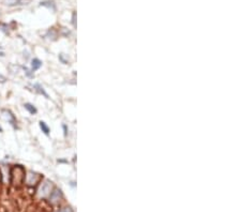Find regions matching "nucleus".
<instances>
[{
	"label": "nucleus",
	"mask_w": 241,
	"mask_h": 212,
	"mask_svg": "<svg viewBox=\"0 0 241 212\" xmlns=\"http://www.w3.org/2000/svg\"><path fill=\"white\" fill-rule=\"evenodd\" d=\"M6 81H7V78L4 77L3 75H1V74H0V83H1V84H3V83H6Z\"/></svg>",
	"instance_id": "nucleus-12"
},
{
	"label": "nucleus",
	"mask_w": 241,
	"mask_h": 212,
	"mask_svg": "<svg viewBox=\"0 0 241 212\" xmlns=\"http://www.w3.org/2000/svg\"><path fill=\"white\" fill-rule=\"evenodd\" d=\"M25 169L20 165H16L11 169V183L14 187H20L25 181Z\"/></svg>",
	"instance_id": "nucleus-1"
},
{
	"label": "nucleus",
	"mask_w": 241,
	"mask_h": 212,
	"mask_svg": "<svg viewBox=\"0 0 241 212\" xmlns=\"http://www.w3.org/2000/svg\"><path fill=\"white\" fill-rule=\"evenodd\" d=\"M24 107H25V109H27L29 113H30L31 115H34V114H37V108L34 107L32 104H30V103H25L24 104Z\"/></svg>",
	"instance_id": "nucleus-10"
},
{
	"label": "nucleus",
	"mask_w": 241,
	"mask_h": 212,
	"mask_svg": "<svg viewBox=\"0 0 241 212\" xmlns=\"http://www.w3.org/2000/svg\"><path fill=\"white\" fill-rule=\"evenodd\" d=\"M60 198H61V192H60V190H58V189H55V190L52 191V193L49 194V201H51L52 204L58 203V201L60 200Z\"/></svg>",
	"instance_id": "nucleus-5"
},
{
	"label": "nucleus",
	"mask_w": 241,
	"mask_h": 212,
	"mask_svg": "<svg viewBox=\"0 0 241 212\" xmlns=\"http://www.w3.org/2000/svg\"><path fill=\"white\" fill-rule=\"evenodd\" d=\"M29 0H4L7 6H20V4H26Z\"/></svg>",
	"instance_id": "nucleus-6"
},
{
	"label": "nucleus",
	"mask_w": 241,
	"mask_h": 212,
	"mask_svg": "<svg viewBox=\"0 0 241 212\" xmlns=\"http://www.w3.org/2000/svg\"><path fill=\"white\" fill-rule=\"evenodd\" d=\"M41 65H42V62L40 61L39 59L34 58L33 60L31 61V70H32V72L39 70L40 68H41Z\"/></svg>",
	"instance_id": "nucleus-8"
},
{
	"label": "nucleus",
	"mask_w": 241,
	"mask_h": 212,
	"mask_svg": "<svg viewBox=\"0 0 241 212\" xmlns=\"http://www.w3.org/2000/svg\"><path fill=\"white\" fill-rule=\"evenodd\" d=\"M56 212H72V209L71 208H62V209L58 210Z\"/></svg>",
	"instance_id": "nucleus-11"
},
{
	"label": "nucleus",
	"mask_w": 241,
	"mask_h": 212,
	"mask_svg": "<svg viewBox=\"0 0 241 212\" xmlns=\"http://www.w3.org/2000/svg\"><path fill=\"white\" fill-rule=\"evenodd\" d=\"M39 126H40V129L42 130V132L45 135H49V128H48L47 124H46L44 121H40Z\"/></svg>",
	"instance_id": "nucleus-9"
},
{
	"label": "nucleus",
	"mask_w": 241,
	"mask_h": 212,
	"mask_svg": "<svg viewBox=\"0 0 241 212\" xmlns=\"http://www.w3.org/2000/svg\"><path fill=\"white\" fill-rule=\"evenodd\" d=\"M26 183L28 184L29 187H33L37 183H39V181L41 180L42 177L40 176L39 174L33 173V171H29L27 175H26Z\"/></svg>",
	"instance_id": "nucleus-3"
},
{
	"label": "nucleus",
	"mask_w": 241,
	"mask_h": 212,
	"mask_svg": "<svg viewBox=\"0 0 241 212\" xmlns=\"http://www.w3.org/2000/svg\"><path fill=\"white\" fill-rule=\"evenodd\" d=\"M1 179H2V175H1V171H0V181H1Z\"/></svg>",
	"instance_id": "nucleus-14"
},
{
	"label": "nucleus",
	"mask_w": 241,
	"mask_h": 212,
	"mask_svg": "<svg viewBox=\"0 0 241 212\" xmlns=\"http://www.w3.org/2000/svg\"><path fill=\"white\" fill-rule=\"evenodd\" d=\"M2 116H3V118H4L7 121H9V122L11 123L14 128L16 126V118H15L14 115L12 114L11 110H9V109H3V110H2Z\"/></svg>",
	"instance_id": "nucleus-4"
},
{
	"label": "nucleus",
	"mask_w": 241,
	"mask_h": 212,
	"mask_svg": "<svg viewBox=\"0 0 241 212\" xmlns=\"http://www.w3.org/2000/svg\"><path fill=\"white\" fill-rule=\"evenodd\" d=\"M52 190H53V184H52L51 181L46 180V181L43 182V183L41 184V187H40L39 196L40 197H47L52 193Z\"/></svg>",
	"instance_id": "nucleus-2"
},
{
	"label": "nucleus",
	"mask_w": 241,
	"mask_h": 212,
	"mask_svg": "<svg viewBox=\"0 0 241 212\" xmlns=\"http://www.w3.org/2000/svg\"><path fill=\"white\" fill-rule=\"evenodd\" d=\"M62 128H63V132H65V136H67V135H68V128H67V126H65V124H63V126H62Z\"/></svg>",
	"instance_id": "nucleus-13"
},
{
	"label": "nucleus",
	"mask_w": 241,
	"mask_h": 212,
	"mask_svg": "<svg viewBox=\"0 0 241 212\" xmlns=\"http://www.w3.org/2000/svg\"><path fill=\"white\" fill-rule=\"evenodd\" d=\"M3 130H2V128H1V126H0V132H2Z\"/></svg>",
	"instance_id": "nucleus-15"
},
{
	"label": "nucleus",
	"mask_w": 241,
	"mask_h": 212,
	"mask_svg": "<svg viewBox=\"0 0 241 212\" xmlns=\"http://www.w3.org/2000/svg\"><path fill=\"white\" fill-rule=\"evenodd\" d=\"M32 88L34 89V91H37L38 93H40V94H43L45 97L46 99H48V94L45 92V90H44V88H43L42 86L40 84H34L33 86H32Z\"/></svg>",
	"instance_id": "nucleus-7"
}]
</instances>
